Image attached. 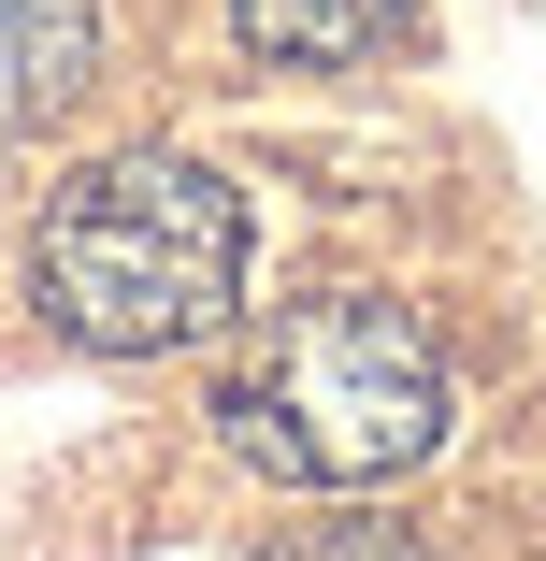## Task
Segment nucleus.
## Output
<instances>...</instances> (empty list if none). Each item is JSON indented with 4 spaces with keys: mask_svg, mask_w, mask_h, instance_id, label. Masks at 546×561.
Listing matches in <instances>:
<instances>
[{
    "mask_svg": "<svg viewBox=\"0 0 546 561\" xmlns=\"http://www.w3.org/2000/svg\"><path fill=\"white\" fill-rule=\"evenodd\" d=\"M446 432H461V375L431 346V317L388 302V288L274 302L231 346V375H216V446L274 490H316V504L417 476Z\"/></svg>",
    "mask_w": 546,
    "mask_h": 561,
    "instance_id": "nucleus-1",
    "label": "nucleus"
},
{
    "mask_svg": "<svg viewBox=\"0 0 546 561\" xmlns=\"http://www.w3.org/2000/svg\"><path fill=\"white\" fill-rule=\"evenodd\" d=\"M101 87V0H0V145L58 130Z\"/></svg>",
    "mask_w": 546,
    "mask_h": 561,
    "instance_id": "nucleus-3",
    "label": "nucleus"
},
{
    "mask_svg": "<svg viewBox=\"0 0 546 561\" xmlns=\"http://www.w3.org/2000/svg\"><path fill=\"white\" fill-rule=\"evenodd\" d=\"M30 302L86 360H173L245 317V187L187 145L72 159L30 216Z\"/></svg>",
    "mask_w": 546,
    "mask_h": 561,
    "instance_id": "nucleus-2",
    "label": "nucleus"
},
{
    "mask_svg": "<svg viewBox=\"0 0 546 561\" xmlns=\"http://www.w3.org/2000/svg\"><path fill=\"white\" fill-rule=\"evenodd\" d=\"M231 44L274 72H374L417 44V0H231Z\"/></svg>",
    "mask_w": 546,
    "mask_h": 561,
    "instance_id": "nucleus-4",
    "label": "nucleus"
},
{
    "mask_svg": "<svg viewBox=\"0 0 546 561\" xmlns=\"http://www.w3.org/2000/svg\"><path fill=\"white\" fill-rule=\"evenodd\" d=\"M259 561H431L403 518H360V490H332V518H288Z\"/></svg>",
    "mask_w": 546,
    "mask_h": 561,
    "instance_id": "nucleus-5",
    "label": "nucleus"
}]
</instances>
